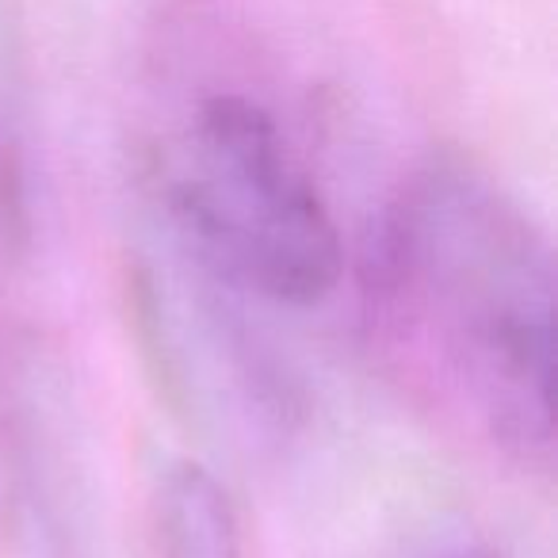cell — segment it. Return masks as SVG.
Instances as JSON below:
<instances>
[{"label":"cell","instance_id":"cell-1","mask_svg":"<svg viewBox=\"0 0 558 558\" xmlns=\"http://www.w3.org/2000/svg\"><path fill=\"white\" fill-rule=\"evenodd\" d=\"M372 318L425 337L489 440L547 463L558 433L555 256L512 195L466 161L425 165L367 248Z\"/></svg>","mask_w":558,"mask_h":558},{"label":"cell","instance_id":"cell-2","mask_svg":"<svg viewBox=\"0 0 558 558\" xmlns=\"http://www.w3.org/2000/svg\"><path fill=\"white\" fill-rule=\"evenodd\" d=\"M169 210L210 276L264 303L311 311L341 288V226L276 119L248 96L199 104Z\"/></svg>","mask_w":558,"mask_h":558},{"label":"cell","instance_id":"cell-3","mask_svg":"<svg viewBox=\"0 0 558 558\" xmlns=\"http://www.w3.org/2000/svg\"><path fill=\"white\" fill-rule=\"evenodd\" d=\"M154 505L161 558H245L238 505L210 466L177 459L157 482Z\"/></svg>","mask_w":558,"mask_h":558},{"label":"cell","instance_id":"cell-4","mask_svg":"<svg viewBox=\"0 0 558 558\" xmlns=\"http://www.w3.org/2000/svg\"><path fill=\"white\" fill-rule=\"evenodd\" d=\"M428 558H505V555H501V550H494V547L463 543V547H444V550H436V555H428Z\"/></svg>","mask_w":558,"mask_h":558}]
</instances>
